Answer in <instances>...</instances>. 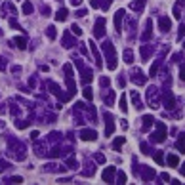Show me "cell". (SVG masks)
I'll return each mask as SVG.
<instances>
[{
    "label": "cell",
    "instance_id": "6da1fadb",
    "mask_svg": "<svg viewBox=\"0 0 185 185\" xmlns=\"http://www.w3.org/2000/svg\"><path fill=\"white\" fill-rule=\"evenodd\" d=\"M101 48H103V52H105V56L109 57V71H114L117 69V52H114V46H113V42L111 40H105L103 44H101Z\"/></svg>",
    "mask_w": 185,
    "mask_h": 185
},
{
    "label": "cell",
    "instance_id": "7a4b0ae2",
    "mask_svg": "<svg viewBox=\"0 0 185 185\" xmlns=\"http://www.w3.org/2000/svg\"><path fill=\"white\" fill-rule=\"evenodd\" d=\"M65 80H67V86H69V98H73L77 94V86H75V80H73V67L71 65H65Z\"/></svg>",
    "mask_w": 185,
    "mask_h": 185
},
{
    "label": "cell",
    "instance_id": "3957f363",
    "mask_svg": "<svg viewBox=\"0 0 185 185\" xmlns=\"http://www.w3.org/2000/svg\"><path fill=\"white\" fill-rule=\"evenodd\" d=\"M164 137H166V126H164V122H156V132L151 135V141H155V143H162V141H164Z\"/></svg>",
    "mask_w": 185,
    "mask_h": 185
},
{
    "label": "cell",
    "instance_id": "277c9868",
    "mask_svg": "<svg viewBox=\"0 0 185 185\" xmlns=\"http://www.w3.org/2000/svg\"><path fill=\"white\" fill-rule=\"evenodd\" d=\"M103 34H105V19H103V17H99V19L96 21L94 36H96V38H103Z\"/></svg>",
    "mask_w": 185,
    "mask_h": 185
},
{
    "label": "cell",
    "instance_id": "5b68a950",
    "mask_svg": "<svg viewBox=\"0 0 185 185\" xmlns=\"http://www.w3.org/2000/svg\"><path fill=\"white\" fill-rule=\"evenodd\" d=\"M124 15H126L124 10H119L117 13H114V29H117V33H122V21H124Z\"/></svg>",
    "mask_w": 185,
    "mask_h": 185
},
{
    "label": "cell",
    "instance_id": "8992f818",
    "mask_svg": "<svg viewBox=\"0 0 185 185\" xmlns=\"http://www.w3.org/2000/svg\"><path fill=\"white\" fill-rule=\"evenodd\" d=\"M105 135H111L114 132V119H113V114L111 113H105Z\"/></svg>",
    "mask_w": 185,
    "mask_h": 185
},
{
    "label": "cell",
    "instance_id": "52a82bcc",
    "mask_svg": "<svg viewBox=\"0 0 185 185\" xmlns=\"http://www.w3.org/2000/svg\"><path fill=\"white\" fill-rule=\"evenodd\" d=\"M80 140H84V141H96L98 140V132L96 130H82L80 132Z\"/></svg>",
    "mask_w": 185,
    "mask_h": 185
},
{
    "label": "cell",
    "instance_id": "ba28073f",
    "mask_svg": "<svg viewBox=\"0 0 185 185\" xmlns=\"http://www.w3.org/2000/svg\"><path fill=\"white\" fill-rule=\"evenodd\" d=\"M114 174H117V168L107 166V168L103 170V181H107V183H114Z\"/></svg>",
    "mask_w": 185,
    "mask_h": 185
},
{
    "label": "cell",
    "instance_id": "9c48e42d",
    "mask_svg": "<svg viewBox=\"0 0 185 185\" xmlns=\"http://www.w3.org/2000/svg\"><path fill=\"white\" fill-rule=\"evenodd\" d=\"M158 29L162 31V33H168V31L172 29V21H170L168 17H164V15H162V17L158 19Z\"/></svg>",
    "mask_w": 185,
    "mask_h": 185
},
{
    "label": "cell",
    "instance_id": "30bf717a",
    "mask_svg": "<svg viewBox=\"0 0 185 185\" xmlns=\"http://www.w3.org/2000/svg\"><path fill=\"white\" fill-rule=\"evenodd\" d=\"M162 99H164L166 109H174V107H176V98H174V94H172V92H166Z\"/></svg>",
    "mask_w": 185,
    "mask_h": 185
},
{
    "label": "cell",
    "instance_id": "8fae6325",
    "mask_svg": "<svg viewBox=\"0 0 185 185\" xmlns=\"http://www.w3.org/2000/svg\"><path fill=\"white\" fill-rule=\"evenodd\" d=\"M147 98H149L151 109H156V90H155V88H149V90H147Z\"/></svg>",
    "mask_w": 185,
    "mask_h": 185
},
{
    "label": "cell",
    "instance_id": "7c38bea8",
    "mask_svg": "<svg viewBox=\"0 0 185 185\" xmlns=\"http://www.w3.org/2000/svg\"><path fill=\"white\" fill-rule=\"evenodd\" d=\"M141 172H143V181H151L155 177V170L149 166H141Z\"/></svg>",
    "mask_w": 185,
    "mask_h": 185
},
{
    "label": "cell",
    "instance_id": "4fadbf2b",
    "mask_svg": "<svg viewBox=\"0 0 185 185\" xmlns=\"http://www.w3.org/2000/svg\"><path fill=\"white\" fill-rule=\"evenodd\" d=\"M13 46H17L19 50L27 48V38H25V36H15V38H13Z\"/></svg>",
    "mask_w": 185,
    "mask_h": 185
},
{
    "label": "cell",
    "instance_id": "5bb4252c",
    "mask_svg": "<svg viewBox=\"0 0 185 185\" xmlns=\"http://www.w3.org/2000/svg\"><path fill=\"white\" fill-rule=\"evenodd\" d=\"M181 8H185V0H177V4L174 6V17L176 19L181 17Z\"/></svg>",
    "mask_w": 185,
    "mask_h": 185
},
{
    "label": "cell",
    "instance_id": "9a60e30c",
    "mask_svg": "<svg viewBox=\"0 0 185 185\" xmlns=\"http://www.w3.org/2000/svg\"><path fill=\"white\" fill-rule=\"evenodd\" d=\"M90 48H92V54H94V57H96V65L101 67L103 63H101V56H99V52H98V48H96V44H94V42H90Z\"/></svg>",
    "mask_w": 185,
    "mask_h": 185
},
{
    "label": "cell",
    "instance_id": "2e32d148",
    "mask_svg": "<svg viewBox=\"0 0 185 185\" xmlns=\"http://www.w3.org/2000/svg\"><path fill=\"white\" fill-rule=\"evenodd\" d=\"M132 80H134L135 84H140V86H141V84H145V80H147V78L143 77V73L137 71V73H134V75H132Z\"/></svg>",
    "mask_w": 185,
    "mask_h": 185
},
{
    "label": "cell",
    "instance_id": "e0dca14e",
    "mask_svg": "<svg viewBox=\"0 0 185 185\" xmlns=\"http://www.w3.org/2000/svg\"><path fill=\"white\" fill-rule=\"evenodd\" d=\"M132 101H134V107L135 109H143V103H141L140 96H137V92H132Z\"/></svg>",
    "mask_w": 185,
    "mask_h": 185
},
{
    "label": "cell",
    "instance_id": "ac0fdd59",
    "mask_svg": "<svg viewBox=\"0 0 185 185\" xmlns=\"http://www.w3.org/2000/svg\"><path fill=\"white\" fill-rule=\"evenodd\" d=\"M145 8V0H135V2H132V10L134 12H141Z\"/></svg>",
    "mask_w": 185,
    "mask_h": 185
},
{
    "label": "cell",
    "instance_id": "d6986e66",
    "mask_svg": "<svg viewBox=\"0 0 185 185\" xmlns=\"http://www.w3.org/2000/svg\"><path fill=\"white\" fill-rule=\"evenodd\" d=\"M34 12V6L29 2V0H25V4H23V13H25V15H31Z\"/></svg>",
    "mask_w": 185,
    "mask_h": 185
},
{
    "label": "cell",
    "instance_id": "ffe728a7",
    "mask_svg": "<svg viewBox=\"0 0 185 185\" xmlns=\"http://www.w3.org/2000/svg\"><path fill=\"white\" fill-rule=\"evenodd\" d=\"M168 166H172V168H177L179 166V158L176 155H168Z\"/></svg>",
    "mask_w": 185,
    "mask_h": 185
},
{
    "label": "cell",
    "instance_id": "44dd1931",
    "mask_svg": "<svg viewBox=\"0 0 185 185\" xmlns=\"http://www.w3.org/2000/svg\"><path fill=\"white\" fill-rule=\"evenodd\" d=\"M67 15H69V12H67L65 8H61V10H57V13H56V21H65Z\"/></svg>",
    "mask_w": 185,
    "mask_h": 185
},
{
    "label": "cell",
    "instance_id": "7402d4cb",
    "mask_svg": "<svg viewBox=\"0 0 185 185\" xmlns=\"http://www.w3.org/2000/svg\"><path fill=\"white\" fill-rule=\"evenodd\" d=\"M151 29H153V21L149 19V21H147V27H145V33H143V36H141L143 40H149V38H151Z\"/></svg>",
    "mask_w": 185,
    "mask_h": 185
},
{
    "label": "cell",
    "instance_id": "603a6c76",
    "mask_svg": "<svg viewBox=\"0 0 185 185\" xmlns=\"http://www.w3.org/2000/svg\"><path fill=\"white\" fill-rule=\"evenodd\" d=\"M153 122H155V119L151 117V114H145V117H143V130H149Z\"/></svg>",
    "mask_w": 185,
    "mask_h": 185
},
{
    "label": "cell",
    "instance_id": "cb8c5ba5",
    "mask_svg": "<svg viewBox=\"0 0 185 185\" xmlns=\"http://www.w3.org/2000/svg\"><path fill=\"white\" fill-rule=\"evenodd\" d=\"M176 147H177V151H179V153H185V135H183V134L179 135V140H177Z\"/></svg>",
    "mask_w": 185,
    "mask_h": 185
},
{
    "label": "cell",
    "instance_id": "d4e9b609",
    "mask_svg": "<svg viewBox=\"0 0 185 185\" xmlns=\"http://www.w3.org/2000/svg\"><path fill=\"white\" fill-rule=\"evenodd\" d=\"M119 109H120L122 113H126V111H128V101H126V96H124V94H122V98L119 99Z\"/></svg>",
    "mask_w": 185,
    "mask_h": 185
},
{
    "label": "cell",
    "instance_id": "484cf974",
    "mask_svg": "<svg viewBox=\"0 0 185 185\" xmlns=\"http://www.w3.org/2000/svg\"><path fill=\"white\" fill-rule=\"evenodd\" d=\"M124 141H126L124 137H117V140L113 141V149H114V151H119V149H120V147L124 145Z\"/></svg>",
    "mask_w": 185,
    "mask_h": 185
},
{
    "label": "cell",
    "instance_id": "4316f807",
    "mask_svg": "<svg viewBox=\"0 0 185 185\" xmlns=\"http://www.w3.org/2000/svg\"><path fill=\"white\" fill-rule=\"evenodd\" d=\"M124 61H126L128 65L134 63V52H132V50H126V52H124Z\"/></svg>",
    "mask_w": 185,
    "mask_h": 185
},
{
    "label": "cell",
    "instance_id": "83f0119b",
    "mask_svg": "<svg viewBox=\"0 0 185 185\" xmlns=\"http://www.w3.org/2000/svg\"><path fill=\"white\" fill-rule=\"evenodd\" d=\"M65 48H73V46H75V40L71 38V36H69V33H65Z\"/></svg>",
    "mask_w": 185,
    "mask_h": 185
},
{
    "label": "cell",
    "instance_id": "f1b7e54d",
    "mask_svg": "<svg viewBox=\"0 0 185 185\" xmlns=\"http://www.w3.org/2000/svg\"><path fill=\"white\" fill-rule=\"evenodd\" d=\"M46 34H48V38H50V40H54V38L57 36V34H56V27H54V25H52V27H48V29H46Z\"/></svg>",
    "mask_w": 185,
    "mask_h": 185
},
{
    "label": "cell",
    "instance_id": "f546056e",
    "mask_svg": "<svg viewBox=\"0 0 185 185\" xmlns=\"http://www.w3.org/2000/svg\"><path fill=\"white\" fill-rule=\"evenodd\" d=\"M151 50H153V46H143V48H141V56H143V59H147V57H149Z\"/></svg>",
    "mask_w": 185,
    "mask_h": 185
},
{
    "label": "cell",
    "instance_id": "4dcf8cb0",
    "mask_svg": "<svg viewBox=\"0 0 185 185\" xmlns=\"http://www.w3.org/2000/svg\"><path fill=\"white\" fill-rule=\"evenodd\" d=\"M155 162H156V164H162V162H164V156H162V153H160V151L155 153Z\"/></svg>",
    "mask_w": 185,
    "mask_h": 185
},
{
    "label": "cell",
    "instance_id": "1f68e13d",
    "mask_svg": "<svg viewBox=\"0 0 185 185\" xmlns=\"http://www.w3.org/2000/svg\"><path fill=\"white\" fill-rule=\"evenodd\" d=\"M160 63H162V61H156V63H155V65L151 67V71H149V75H151V77H155V75H156V71H158V67H160Z\"/></svg>",
    "mask_w": 185,
    "mask_h": 185
},
{
    "label": "cell",
    "instance_id": "d6a6232c",
    "mask_svg": "<svg viewBox=\"0 0 185 185\" xmlns=\"http://www.w3.org/2000/svg\"><path fill=\"white\" fill-rule=\"evenodd\" d=\"M84 98H86V99H92V98H94V92H92V88H84Z\"/></svg>",
    "mask_w": 185,
    "mask_h": 185
},
{
    "label": "cell",
    "instance_id": "836d02e7",
    "mask_svg": "<svg viewBox=\"0 0 185 185\" xmlns=\"http://www.w3.org/2000/svg\"><path fill=\"white\" fill-rule=\"evenodd\" d=\"M71 33L77 34V36H80V34H82V29H80L78 25H73V27H71Z\"/></svg>",
    "mask_w": 185,
    "mask_h": 185
},
{
    "label": "cell",
    "instance_id": "e575fe53",
    "mask_svg": "<svg viewBox=\"0 0 185 185\" xmlns=\"http://www.w3.org/2000/svg\"><path fill=\"white\" fill-rule=\"evenodd\" d=\"M113 101H114V92H109V98H105V103L113 105Z\"/></svg>",
    "mask_w": 185,
    "mask_h": 185
},
{
    "label": "cell",
    "instance_id": "d590c367",
    "mask_svg": "<svg viewBox=\"0 0 185 185\" xmlns=\"http://www.w3.org/2000/svg\"><path fill=\"white\" fill-rule=\"evenodd\" d=\"M185 36V25H179V33H177V40H181Z\"/></svg>",
    "mask_w": 185,
    "mask_h": 185
},
{
    "label": "cell",
    "instance_id": "8d00e7d4",
    "mask_svg": "<svg viewBox=\"0 0 185 185\" xmlns=\"http://www.w3.org/2000/svg\"><path fill=\"white\" fill-rule=\"evenodd\" d=\"M141 151H143V153H145V155H153V153H151V149H149V145H147V143H141Z\"/></svg>",
    "mask_w": 185,
    "mask_h": 185
},
{
    "label": "cell",
    "instance_id": "74e56055",
    "mask_svg": "<svg viewBox=\"0 0 185 185\" xmlns=\"http://www.w3.org/2000/svg\"><path fill=\"white\" fill-rule=\"evenodd\" d=\"M67 164H69V166H73V168H75V166L78 168V162H77L75 158H69V160H67Z\"/></svg>",
    "mask_w": 185,
    "mask_h": 185
},
{
    "label": "cell",
    "instance_id": "f35d334b",
    "mask_svg": "<svg viewBox=\"0 0 185 185\" xmlns=\"http://www.w3.org/2000/svg\"><path fill=\"white\" fill-rule=\"evenodd\" d=\"M119 183H126V174H124V172L119 174Z\"/></svg>",
    "mask_w": 185,
    "mask_h": 185
},
{
    "label": "cell",
    "instance_id": "ab89813d",
    "mask_svg": "<svg viewBox=\"0 0 185 185\" xmlns=\"http://www.w3.org/2000/svg\"><path fill=\"white\" fill-rule=\"evenodd\" d=\"M179 77H181V80L185 82V63H183V67H181V71H179Z\"/></svg>",
    "mask_w": 185,
    "mask_h": 185
},
{
    "label": "cell",
    "instance_id": "60d3db41",
    "mask_svg": "<svg viewBox=\"0 0 185 185\" xmlns=\"http://www.w3.org/2000/svg\"><path fill=\"white\" fill-rule=\"evenodd\" d=\"M109 84H111V80H109L107 77H103V78H101V86H109Z\"/></svg>",
    "mask_w": 185,
    "mask_h": 185
},
{
    "label": "cell",
    "instance_id": "b9f144b4",
    "mask_svg": "<svg viewBox=\"0 0 185 185\" xmlns=\"http://www.w3.org/2000/svg\"><path fill=\"white\" fill-rule=\"evenodd\" d=\"M8 181H12V183H21V181H23V179H21V177H19V176H17V177H10V179H8Z\"/></svg>",
    "mask_w": 185,
    "mask_h": 185
},
{
    "label": "cell",
    "instance_id": "7bdbcfd3",
    "mask_svg": "<svg viewBox=\"0 0 185 185\" xmlns=\"http://www.w3.org/2000/svg\"><path fill=\"white\" fill-rule=\"evenodd\" d=\"M10 25H12V27H13V29H21V27H19V25H17V21H15V19H12V21H10Z\"/></svg>",
    "mask_w": 185,
    "mask_h": 185
},
{
    "label": "cell",
    "instance_id": "ee69618b",
    "mask_svg": "<svg viewBox=\"0 0 185 185\" xmlns=\"http://www.w3.org/2000/svg\"><path fill=\"white\" fill-rule=\"evenodd\" d=\"M17 128H27V122H25V120H19V122H17Z\"/></svg>",
    "mask_w": 185,
    "mask_h": 185
},
{
    "label": "cell",
    "instance_id": "f6af8a7d",
    "mask_svg": "<svg viewBox=\"0 0 185 185\" xmlns=\"http://www.w3.org/2000/svg\"><path fill=\"white\" fill-rule=\"evenodd\" d=\"M96 160H98V162H103V160H105V156H103V155H99V153H98V155H96Z\"/></svg>",
    "mask_w": 185,
    "mask_h": 185
},
{
    "label": "cell",
    "instance_id": "bcb514c9",
    "mask_svg": "<svg viewBox=\"0 0 185 185\" xmlns=\"http://www.w3.org/2000/svg\"><path fill=\"white\" fill-rule=\"evenodd\" d=\"M69 2H71L73 6H80V4H82V0H69Z\"/></svg>",
    "mask_w": 185,
    "mask_h": 185
},
{
    "label": "cell",
    "instance_id": "7dc6e473",
    "mask_svg": "<svg viewBox=\"0 0 185 185\" xmlns=\"http://www.w3.org/2000/svg\"><path fill=\"white\" fill-rule=\"evenodd\" d=\"M42 13L48 15V13H50V8H48V6H42Z\"/></svg>",
    "mask_w": 185,
    "mask_h": 185
},
{
    "label": "cell",
    "instance_id": "c3c4849f",
    "mask_svg": "<svg viewBox=\"0 0 185 185\" xmlns=\"http://www.w3.org/2000/svg\"><path fill=\"white\" fill-rule=\"evenodd\" d=\"M179 174L185 177V162H183V166H179Z\"/></svg>",
    "mask_w": 185,
    "mask_h": 185
},
{
    "label": "cell",
    "instance_id": "681fc988",
    "mask_svg": "<svg viewBox=\"0 0 185 185\" xmlns=\"http://www.w3.org/2000/svg\"><path fill=\"white\" fill-rule=\"evenodd\" d=\"M86 15V10H78V17H84Z\"/></svg>",
    "mask_w": 185,
    "mask_h": 185
},
{
    "label": "cell",
    "instance_id": "f907efd6",
    "mask_svg": "<svg viewBox=\"0 0 185 185\" xmlns=\"http://www.w3.org/2000/svg\"><path fill=\"white\" fill-rule=\"evenodd\" d=\"M0 69H6V63H4V59L0 57Z\"/></svg>",
    "mask_w": 185,
    "mask_h": 185
},
{
    "label": "cell",
    "instance_id": "816d5d0a",
    "mask_svg": "<svg viewBox=\"0 0 185 185\" xmlns=\"http://www.w3.org/2000/svg\"><path fill=\"white\" fill-rule=\"evenodd\" d=\"M0 36H2V31H0Z\"/></svg>",
    "mask_w": 185,
    "mask_h": 185
},
{
    "label": "cell",
    "instance_id": "f5cc1de1",
    "mask_svg": "<svg viewBox=\"0 0 185 185\" xmlns=\"http://www.w3.org/2000/svg\"><path fill=\"white\" fill-rule=\"evenodd\" d=\"M183 48H185V42H183Z\"/></svg>",
    "mask_w": 185,
    "mask_h": 185
}]
</instances>
